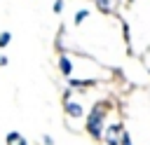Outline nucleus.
Here are the masks:
<instances>
[{"label": "nucleus", "instance_id": "nucleus-5", "mask_svg": "<svg viewBox=\"0 0 150 145\" xmlns=\"http://www.w3.org/2000/svg\"><path fill=\"white\" fill-rule=\"evenodd\" d=\"M7 145H26V140H23L21 133L12 131V133H7Z\"/></svg>", "mask_w": 150, "mask_h": 145}, {"label": "nucleus", "instance_id": "nucleus-1", "mask_svg": "<svg viewBox=\"0 0 150 145\" xmlns=\"http://www.w3.org/2000/svg\"><path fill=\"white\" fill-rule=\"evenodd\" d=\"M103 115H105V108H103V105H96V108L91 110L89 119H87V131H89L94 138H101V136H103V131H101V126H103Z\"/></svg>", "mask_w": 150, "mask_h": 145}, {"label": "nucleus", "instance_id": "nucleus-9", "mask_svg": "<svg viewBox=\"0 0 150 145\" xmlns=\"http://www.w3.org/2000/svg\"><path fill=\"white\" fill-rule=\"evenodd\" d=\"M61 7H63V0H54V5H52V9H54L56 14L61 12Z\"/></svg>", "mask_w": 150, "mask_h": 145}, {"label": "nucleus", "instance_id": "nucleus-2", "mask_svg": "<svg viewBox=\"0 0 150 145\" xmlns=\"http://www.w3.org/2000/svg\"><path fill=\"white\" fill-rule=\"evenodd\" d=\"M122 136H124L122 124H112V126H108V131H105V143H108V145H120V143H122Z\"/></svg>", "mask_w": 150, "mask_h": 145}, {"label": "nucleus", "instance_id": "nucleus-8", "mask_svg": "<svg viewBox=\"0 0 150 145\" xmlns=\"http://www.w3.org/2000/svg\"><path fill=\"white\" fill-rule=\"evenodd\" d=\"M96 5H98L103 12H110V7H112V5H110V0H96Z\"/></svg>", "mask_w": 150, "mask_h": 145}, {"label": "nucleus", "instance_id": "nucleus-6", "mask_svg": "<svg viewBox=\"0 0 150 145\" xmlns=\"http://www.w3.org/2000/svg\"><path fill=\"white\" fill-rule=\"evenodd\" d=\"M87 16H89V12H87V9H80V12L75 14V19H73V21H75V26H77V23H82Z\"/></svg>", "mask_w": 150, "mask_h": 145}, {"label": "nucleus", "instance_id": "nucleus-3", "mask_svg": "<svg viewBox=\"0 0 150 145\" xmlns=\"http://www.w3.org/2000/svg\"><path fill=\"white\" fill-rule=\"evenodd\" d=\"M66 112L70 117H80L82 115V105L80 103H73V101H66Z\"/></svg>", "mask_w": 150, "mask_h": 145}, {"label": "nucleus", "instance_id": "nucleus-10", "mask_svg": "<svg viewBox=\"0 0 150 145\" xmlns=\"http://www.w3.org/2000/svg\"><path fill=\"white\" fill-rule=\"evenodd\" d=\"M5 63H7V58H5V56H0V65H5Z\"/></svg>", "mask_w": 150, "mask_h": 145}, {"label": "nucleus", "instance_id": "nucleus-4", "mask_svg": "<svg viewBox=\"0 0 150 145\" xmlns=\"http://www.w3.org/2000/svg\"><path fill=\"white\" fill-rule=\"evenodd\" d=\"M59 68H61L63 75H70V72H73V63H70V58H68V56H59Z\"/></svg>", "mask_w": 150, "mask_h": 145}, {"label": "nucleus", "instance_id": "nucleus-7", "mask_svg": "<svg viewBox=\"0 0 150 145\" xmlns=\"http://www.w3.org/2000/svg\"><path fill=\"white\" fill-rule=\"evenodd\" d=\"M9 40H12V35L5 30V33H0V47H7L9 44Z\"/></svg>", "mask_w": 150, "mask_h": 145}]
</instances>
